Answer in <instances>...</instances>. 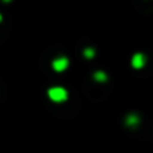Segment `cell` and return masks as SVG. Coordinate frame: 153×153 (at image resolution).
<instances>
[{"instance_id": "obj_3", "label": "cell", "mask_w": 153, "mask_h": 153, "mask_svg": "<svg viewBox=\"0 0 153 153\" xmlns=\"http://www.w3.org/2000/svg\"><path fill=\"white\" fill-rule=\"evenodd\" d=\"M131 65L134 69H143L146 65V56L143 53H135L131 59Z\"/></svg>"}, {"instance_id": "obj_7", "label": "cell", "mask_w": 153, "mask_h": 153, "mask_svg": "<svg viewBox=\"0 0 153 153\" xmlns=\"http://www.w3.org/2000/svg\"><path fill=\"white\" fill-rule=\"evenodd\" d=\"M3 2H11V0H3Z\"/></svg>"}, {"instance_id": "obj_5", "label": "cell", "mask_w": 153, "mask_h": 153, "mask_svg": "<svg viewBox=\"0 0 153 153\" xmlns=\"http://www.w3.org/2000/svg\"><path fill=\"white\" fill-rule=\"evenodd\" d=\"M93 80L98 81V83H107L108 81V75L104 72V71H96L93 74Z\"/></svg>"}, {"instance_id": "obj_8", "label": "cell", "mask_w": 153, "mask_h": 153, "mask_svg": "<svg viewBox=\"0 0 153 153\" xmlns=\"http://www.w3.org/2000/svg\"><path fill=\"white\" fill-rule=\"evenodd\" d=\"M0 21H2V14H0Z\"/></svg>"}, {"instance_id": "obj_1", "label": "cell", "mask_w": 153, "mask_h": 153, "mask_svg": "<svg viewBox=\"0 0 153 153\" xmlns=\"http://www.w3.org/2000/svg\"><path fill=\"white\" fill-rule=\"evenodd\" d=\"M47 95H48V98H50L53 102H57V104L65 102V101L68 99V90H66L65 87H60V86L50 87V89L47 90Z\"/></svg>"}, {"instance_id": "obj_6", "label": "cell", "mask_w": 153, "mask_h": 153, "mask_svg": "<svg viewBox=\"0 0 153 153\" xmlns=\"http://www.w3.org/2000/svg\"><path fill=\"white\" fill-rule=\"evenodd\" d=\"M95 54H96V51H95V48H92V47H87V48H84L83 50V56L86 57V59H93L95 57Z\"/></svg>"}, {"instance_id": "obj_2", "label": "cell", "mask_w": 153, "mask_h": 153, "mask_svg": "<svg viewBox=\"0 0 153 153\" xmlns=\"http://www.w3.org/2000/svg\"><path fill=\"white\" fill-rule=\"evenodd\" d=\"M69 68V59L62 56V57H57L56 60H53V69L56 72H63Z\"/></svg>"}, {"instance_id": "obj_4", "label": "cell", "mask_w": 153, "mask_h": 153, "mask_svg": "<svg viewBox=\"0 0 153 153\" xmlns=\"http://www.w3.org/2000/svg\"><path fill=\"white\" fill-rule=\"evenodd\" d=\"M140 122H141V119H140V116L135 114V113L128 114L126 119H125V123H126L128 128H137V126L140 125Z\"/></svg>"}]
</instances>
